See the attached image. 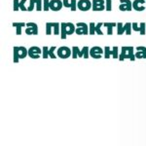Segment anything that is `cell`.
I'll list each match as a JSON object with an SVG mask.
<instances>
[{
    "label": "cell",
    "instance_id": "8",
    "mask_svg": "<svg viewBox=\"0 0 146 146\" xmlns=\"http://www.w3.org/2000/svg\"><path fill=\"white\" fill-rule=\"evenodd\" d=\"M104 54V49H101L100 47L95 46L90 49V56L94 58H100Z\"/></svg>",
    "mask_w": 146,
    "mask_h": 146
},
{
    "label": "cell",
    "instance_id": "12",
    "mask_svg": "<svg viewBox=\"0 0 146 146\" xmlns=\"http://www.w3.org/2000/svg\"><path fill=\"white\" fill-rule=\"evenodd\" d=\"M133 9L141 12L146 9V0H135L133 2Z\"/></svg>",
    "mask_w": 146,
    "mask_h": 146
},
{
    "label": "cell",
    "instance_id": "14",
    "mask_svg": "<svg viewBox=\"0 0 146 146\" xmlns=\"http://www.w3.org/2000/svg\"><path fill=\"white\" fill-rule=\"evenodd\" d=\"M63 6L66 8H70L71 12L77 10V0H62Z\"/></svg>",
    "mask_w": 146,
    "mask_h": 146
},
{
    "label": "cell",
    "instance_id": "29",
    "mask_svg": "<svg viewBox=\"0 0 146 146\" xmlns=\"http://www.w3.org/2000/svg\"><path fill=\"white\" fill-rule=\"evenodd\" d=\"M105 7H106V9L105 10L106 11H111L112 9V0H105Z\"/></svg>",
    "mask_w": 146,
    "mask_h": 146
},
{
    "label": "cell",
    "instance_id": "13",
    "mask_svg": "<svg viewBox=\"0 0 146 146\" xmlns=\"http://www.w3.org/2000/svg\"><path fill=\"white\" fill-rule=\"evenodd\" d=\"M63 3L62 0H51L50 1V9L54 12H58L62 10Z\"/></svg>",
    "mask_w": 146,
    "mask_h": 146
},
{
    "label": "cell",
    "instance_id": "30",
    "mask_svg": "<svg viewBox=\"0 0 146 146\" xmlns=\"http://www.w3.org/2000/svg\"><path fill=\"white\" fill-rule=\"evenodd\" d=\"M106 9V7H105V5H100V6H93V8H92V10L93 11H103Z\"/></svg>",
    "mask_w": 146,
    "mask_h": 146
},
{
    "label": "cell",
    "instance_id": "19",
    "mask_svg": "<svg viewBox=\"0 0 146 146\" xmlns=\"http://www.w3.org/2000/svg\"><path fill=\"white\" fill-rule=\"evenodd\" d=\"M51 25H52V27H53L54 34H55V35H60V23H51Z\"/></svg>",
    "mask_w": 146,
    "mask_h": 146
},
{
    "label": "cell",
    "instance_id": "35",
    "mask_svg": "<svg viewBox=\"0 0 146 146\" xmlns=\"http://www.w3.org/2000/svg\"><path fill=\"white\" fill-rule=\"evenodd\" d=\"M25 2H27V0H21V3H20V9L22 11H27V8L25 6Z\"/></svg>",
    "mask_w": 146,
    "mask_h": 146
},
{
    "label": "cell",
    "instance_id": "16",
    "mask_svg": "<svg viewBox=\"0 0 146 146\" xmlns=\"http://www.w3.org/2000/svg\"><path fill=\"white\" fill-rule=\"evenodd\" d=\"M72 58H82V56H84L83 55V52H82V50H80L79 49V47H77V46H73L72 47Z\"/></svg>",
    "mask_w": 146,
    "mask_h": 146
},
{
    "label": "cell",
    "instance_id": "33",
    "mask_svg": "<svg viewBox=\"0 0 146 146\" xmlns=\"http://www.w3.org/2000/svg\"><path fill=\"white\" fill-rule=\"evenodd\" d=\"M131 27H133V29L135 30V31H140V23H131Z\"/></svg>",
    "mask_w": 146,
    "mask_h": 146
},
{
    "label": "cell",
    "instance_id": "18",
    "mask_svg": "<svg viewBox=\"0 0 146 146\" xmlns=\"http://www.w3.org/2000/svg\"><path fill=\"white\" fill-rule=\"evenodd\" d=\"M13 27H16V29H17L16 34L19 36V35H22V27H27V23H14Z\"/></svg>",
    "mask_w": 146,
    "mask_h": 146
},
{
    "label": "cell",
    "instance_id": "25",
    "mask_svg": "<svg viewBox=\"0 0 146 146\" xmlns=\"http://www.w3.org/2000/svg\"><path fill=\"white\" fill-rule=\"evenodd\" d=\"M93 6H100V5H105V0H92Z\"/></svg>",
    "mask_w": 146,
    "mask_h": 146
},
{
    "label": "cell",
    "instance_id": "36",
    "mask_svg": "<svg viewBox=\"0 0 146 146\" xmlns=\"http://www.w3.org/2000/svg\"><path fill=\"white\" fill-rule=\"evenodd\" d=\"M42 3H43L42 0H36V10L37 11L42 10Z\"/></svg>",
    "mask_w": 146,
    "mask_h": 146
},
{
    "label": "cell",
    "instance_id": "32",
    "mask_svg": "<svg viewBox=\"0 0 146 146\" xmlns=\"http://www.w3.org/2000/svg\"><path fill=\"white\" fill-rule=\"evenodd\" d=\"M35 4H36V0H30V1H29V6H28V8H27V11L31 12L32 10H33Z\"/></svg>",
    "mask_w": 146,
    "mask_h": 146
},
{
    "label": "cell",
    "instance_id": "26",
    "mask_svg": "<svg viewBox=\"0 0 146 146\" xmlns=\"http://www.w3.org/2000/svg\"><path fill=\"white\" fill-rule=\"evenodd\" d=\"M53 27H52V25H51V23H46V35H51L52 33H53Z\"/></svg>",
    "mask_w": 146,
    "mask_h": 146
},
{
    "label": "cell",
    "instance_id": "5",
    "mask_svg": "<svg viewBox=\"0 0 146 146\" xmlns=\"http://www.w3.org/2000/svg\"><path fill=\"white\" fill-rule=\"evenodd\" d=\"M75 33L77 35H88L89 34V25L85 23H77Z\"/></svg>",
    "mask_w": 146,
    "mask_h": 146
},
{
    "label": "cell",
    "instance_id": "6",
    "mask_svg": "<svg viewBox=\"0 0 146 146\" xmlns=\"http://www.w3.org/2000/svg\"><path fill=\"white\" fill-rule=\"evenodd\" d=\"M56 55L60 58H68L70 56H72V50H70L68 47L65 46L60 47L58 49V51H56Z\"/></svg>",
    "mask_w": 146,
    "mask_h": 146
},
{
    "label": "cell",
    "instance_id": "22",
    "mask_svg": "<svg viewBox=\"0 0 146 146\" xmlns=\"http://www.w3.org/2000/svg\"><path fill=\"white\" fill-rule=\"evenodd\" d=\"M103 25V23H98L96 25V33H98V35H103V32L101 31V27Z\"/></svg>",
    "mask_w": 146,
    "mask_h": 146
},
{
    "label": "cell",
    "instance_id": "1",
    "mask_svg": "<svg viewBox=\"0 0 146 146\" xmlns=\"http://www.w3.org/2000/svg\"><path fill=\"white\" fill-rule=\"evenodd\" d=\"M76 27L72 23H60V38L66 39L68 35H71L75 32Z\"/></svg>",
    "mask_w": 146,
    "mask_h": 146
},
{
    "label": "cell",
    "instance_id": "2",
    "mask_svg": "<svg viewBox=\"0 0 146 146\" xmlns=\"http://www.w3.org/2000/svg\"><path fill=\"white\" fill-rule=\"evenodd\" d=\"M135 48L131 46H124L121 49V55L119 56V60H124L126 58H129L131 60H135Z\"/></svg>",
    "mask_w": 146,
    "mask_h": 146
},
{
    "label": "cell",
    "instance_id": "23",
    "mask_svg": "<svg viewBox=\"0 0 146 146\" xmlns=\"http://www.w3.org/2000/svg\"><path fill=\"white\" fill-rule=\"evenodd\" d=\"M82 52H83L84 58H89V55H90V49H89V47L88 46L83 47V49H82Z\"/></svg>",
    "mask_w": 146,
    "mask_h": 146
},
{
    "label": "cell",
    "instance_id": "4",
    "mask_svg": "<svg viewBox=\"0 0 146 146\" xmlns=\"http://www.w3.org/2000/svg\"><path fill=\"white\" fill-rule=\"evenodd\" d=\"M131 29H133L131 23H126L125 25L122 23H117V34L118 35H123L124 33L131 35Z\"/></svg>",
    "mask_w": 146,
    "mask_h": 146
},
{
    "label": "cell",
    "instance_id": "21",
    "mask_svg": "<svg viewBox=\"0 0 146 146\" xmlns=\"http://www.w3.org/2000/svg\"><path fill=\"white\" fill-rule=\"evenodd\" d=\"M56 49V46H52L50 49H49V56L52 58H56V56L55 55V50Z\"/></svg>",
    "mask_w": 146,
    "mask_h": 146
},
{
    "label": "cell",
    "instance_id": "34",
    "mask_svg": "<svg viewBox=\"0 0 146 146\" xmlns=\"http://www.w3.org/2000/svg\"><path fill=\"white\" fill-rule=\"evenodd\" d=\"M20 3L21 1H19V0H14V11L15 12L19 11V9H20Z\"/></svg>",
    "mask_w": 146,
    "mask_h": 146
},
{
    "label": "cell",
    "instance_id": "9",
    "mask_svg": "<svg viewBox=\"0 0 146 146\" xmlns=\"http://www.w3.org/2000/svg\"><path fill=\"white\" fill-rule=\"evenodd\" d=\"M27 35H37L38 34V27L35 23H27V29H25Z\"/></svg>",
    "mask_w": 146,
    "mask_h": 146
},
{
    "label": "cell",
    "instance_id": "31",
    "mask_svg": "<svg viewBox=\"0 0 146 146\" xmlns=\"http://www.w3.org/2000/svg\"><path fill=\"white\" fill-rule=\"evenodd\" d=\"M118 51H119V48L117 46H114L113 47V58H119V54H118Z\"/></svg>",
    "mask_w": 146,
    "mask_h": 146
},
{
    "label": "cell",
    "instance_id": "10",
    "mask_svg": "<svg viewBox=\"0 0 146 146\" xmlns=\"http://www.w3.org/2000/svg\"><path fill=\"white\" fill-rule=\"evenodd\" d=\"M42 54V50L37 46H32L28 49V56L31 58H39Z\"/></svg>",
    "mask_w": 146,
    "mask_h": 146
},
{
    "label": "cell",
    "instance_id": "27",
    "mask_svg": "<svg viewBox=\"0 0 146 146\" xmlns=\"http://www.w3.org/2000/svg\"><path fill=\"white\" fill-rule=\"evenodd\" d=\"M50 9V0H43V10L49 11Z\"/></svg>",
    "mask_w": 146,
    "mask_h": 146
},
{
    "label": "cell",
    "instance_id": "15",
    "mask_svg": "<svg viewBox=\"0 0 146 146\" xmlns=\"http://www.w3.org/2000/svg\"><path fill=\"white\" fill-rule=\"evenodd\" d=\"M136 58H146V48L143 46L136 47V53L135 54Z\"/></svg>",
    "mask_w": 146,
    "mask_h": 146
},
{
    "label": "cell",
    "instance_id": "24",
    "mask_svg": "<svg viewBox=\"0 0 146 146\" xmlns=\"http://www.w3.org/2000/svg\"><path fill=\"white\" fill-rule=\"evenodd\" d=\"M96 23H90V25H89V28H90V31L89 33L90 35H94L96 33Z\"/></svg>",
    "mask_w": 146,
    "mask_h": 146
},
{
    "label": "cell",
    "instance_id": "20",
    "mask_svg": "<svg viewBox=\"0 0 146 146\" xmlns=\"http://www.w3.org/2000/svg\"><path fill=\"white\" fill-rule=\"evenodd\" d=\"M113 55V49L110 48L109 46H105L104 48V58H109L110 56Z\"/></svg>",
    "mask_w": 146,
    "mask_h": 146
},
{
    "label": "cell",
    "instance_id": "7",
    "mask_svg": "<svg viewBox=\"0 0 146 146\" xmlns=\"http://www.w3.org/2000/svg\"><path fill=\"white\" fill-rule=\"evenodd\" d=\"M77 8L79 9L80 11H89L90 9L93 8V3L90 1V0H79L77 2Z\"/></svg>",
    "mask_w": 146,
    "mask_h": 146
},
{
    "label": "cell",
    "instance_id": "28",
    "mask_svg": "<svg viewBox=\"0 0 146 146\" xmlns=\"http://www.w3.org/2000/svg\"><path fill=\"white\" fill-rule=\"evenodd\" d=\"M42 54H43V58H47L49 56V48L47 46L43 47V50H42Z\"/></svg>",
    "mask_w": 146,
    "mask_h": 146
},
{
    "label": "cell",
    "instance_id": "3",
    "mask_svg": "<svg viewBox=\"0 0 146 146\" xmlns=\"http://www.w3.org/2000/svg\"><path fill=\"white\" fill-rule=\"evenodd\" d=\"M28 55V50L23 46L14 47V62H19L21 58H25Z\"/></svg>",
    "mask_w": 146,
    "mask_h": 146
},
{
    "label": "cell",
    "instance_id": "17",
    "mask_svg": "<svg viewBox=\"0 0 146 146\" xmlns=\"http://www.w3.org/2000/svg\"><path fill=\"white\" fill-rule=\"evenodd\" d=\"M103 27H105L107 28V35L111 36L113 33V27H117V23H103Z\"/></svg>",
    "mask_w": 146,
    "mask_h": 146
},
{
    "label": "cell",
    "instance_id": "11",
    "mask_svg": "<svg viewBox=\"0 0 146 146\" xmlns=\"http://www.w3.org/2000/svg\"><path fill=\"white\" fill-rule=\"evenodd\" d=\"M119 10L122 12L131 11L133 10V2H131V0H120Z\"/></svg>",
    "mask_w": 146,
    "mask_h": 146
}]
</instances>
